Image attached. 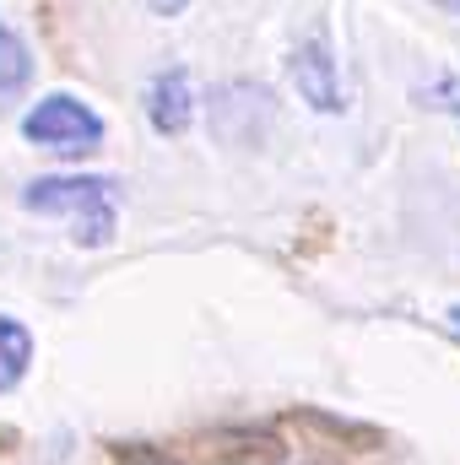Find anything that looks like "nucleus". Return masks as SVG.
<instances>
[{"instance_id": "1", "label": "nucleus", "mask_w": 460, "mask_h": 465, "mask_svg": "<svg viewBox=\"0 0 460 465\" xmlns=\"http://www.w3.org/2000/svg\"><path fill=\"white\" fill-rule=\"evenodd\" d=\"M16 206L27 217L65 223L76 249H109L119 232V179L115 173H44L22 184Z\"/></svg>"}, {"instance_id": "2", "label": "nucleus", "mask_w": 460, "mask_h": 465, "mask_svg": "<svg viewBox=\"0 0 460 465\" xmlns=\"http://www.w3.org/2000/svg\"><path fill=\"white\" fill-rule=\"evenodd\" d=\"M22 141L38 152H55V157H93V152H104L109 124L76 93H44L22 114Z\"/></svg>"}, {"instance_id": "3", "label": "nucleus", "mask_w": 460, "mask_h": 465, "mask_svg": "<svg viewBox=\"0 0 460 465\" xmlns=\"http://www.w3.org/2000/svg\"><path fill=\"white\" fill-rule=\"evenodd\" d=\"M287 76L298 104H309L315 114H342V71H336V49L325 33H309L293 54H287Z\"/></svg>"}, {"instance_id": "4", "label": "nucleus", "mask_w": 460, "mask_h": 465, "mask_svg": "<svg viewBox=\"0 0 460 465\" xmlns=\"http://www.w3.org/2000/svg\"><path fill=\"white\" fill-rule=\"evenodd\" d=\"M141 109H146V124L152 135H185L195 124V87H190V71L185 65H168L146 82L141 93Z\"/></svg>"}, {"instance_id": "5", "label": "nucleus", "mask_w": 460, "mask_h": 465, "mask_svg": "<svg viewBox=\"0 0 460 465\" xmlns=\"http://www.w3.org/2000/svg\"><path fill=\"white\" fill-rule=\"evenodd\" d=\"M27 87H33V49H27V38H22V33L5 22V11H0V114H5L11 104H22Z\"/></svg>"}, {"instance_id": "6", "label": "nucleus", "mask_w": 460, "mask_h": 465, "mask_svg": "<svg viewBox=\"0 0 460 465\" xmlns=\"http://www.w3.org/2000/svg\"><path fill=\"white\" fill-rule=\"evenodd\" d=\"M33 331L16 320V314H0V395H11L27 373H33Z\"/></svg>"}, {"instance_id": "7", "label": "nucleus", "mask_w": 460, "mask_h": 465, "mask_svg": "<svg viewBox=\"0 0 460 465\" xmlns=\"http://www.w3.org/2000/svg\"><path fill=\"white\" fill-rule=\"evenodd\" d=\"M417 104H423V109H434V114H450L460 124V76H455V71L434 76L428 87H417Z\"/></svg>"}, {"instance_id": "8", "label": "nucleus", "mask_w": 460, "mask_h": 465, "mask_svg": "<svg viewBox=\"0 0 460 465\" xmlns=\"http://www.w3.org/2000/svg\"><path fill=\"white\" fill-rule=\"evenodd\" d=\"M146 11H152V16H185L190 0H146Z\"/></svg>"}, {"instance_id": "9", "label": "nucleus", "mask_w": 460, "mask_h": 465, "mask_svg": "<svg viewBox=\"0 0 460 465\" xmlns=\"http://www.w3.org/2000/svg\"><path fill=\"white\" fill-rule=\"evenodd\" d=\"M445 325H450V331L460 336V303H450V314H445Z\"/></svg>"}, {"instance_id": "10", "label": "nucleus", "mask_w": 460, "mask_h": 465, "mask_svg": "<svg viewBox=\"0 0 460 465\" xmlns=\"http://www.w3.org/2000/svg\"><path fill=\"white\" fill-rule=\"evenodd\" d=\"M434 5H445V11H450V16H460V0H434Z\"/></svg>"}]
</instances>
